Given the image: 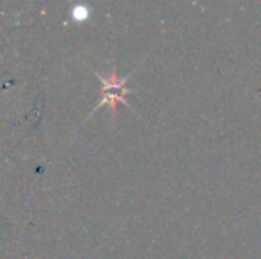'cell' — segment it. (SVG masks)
Returning a JSON list of instances; mask_svg holds the SVG:
<instances>
[{"instance_id":"6da1fadb","label":"cell","mask_w":261,"mask_h":259,"mask_svg":"<svg viewBox=\"0 0 261 259\" xmlns=\"http://www.w3.org/2000/svg\"><path fill=\"white\" fill-rule=\"evenodd\" d=\"M93 73L100 78V82H101V100L96 103V107L93 108V112L87 116V119H89L96 110H100L101 107H105V105L110 108V112H112V119H116V110H117V105L119 103L126 105L128 108H132V105L126 101V96L132 93V89L126 85V83H128V80L134 76V73H130V75H126V76H119L114 66L107 76L101 75L100 71H93ZM132 110H134V108H132Z\"/></svg>"},{"instance_id":"7a4b0ae2","label":"cell","mask_w":261,"mask_h":259,"mask_svg":"<svg viewBox=\"0 0 261 259\" xmlns=\"http://www.w3.org/2000/svg\"><path fill=\"white\" fill-rule=\"evenodd\" d=\"M73 16H75L76 20H84V18H87V9L84 6H79L73 11Z\"/></svg>"}]
</instances>
